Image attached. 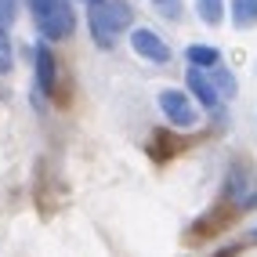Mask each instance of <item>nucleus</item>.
Listing matches in <instances>:
<instances>
[{
    "label": "nucleus",
    "mask_w": 257,
    "mask_h": 257,
    "mask_svg": "<svg viewBox=\"0 0 257 257\" xmlns=\"http://www.w3.org/2000/svg\"><path fill=\"white\" fill-rule=\"evenodd\" d=\"M196 11H199V19L207 26H217L225 19V0H196Z\"/></svg>",
    "instance_id": "8"
},
{
    "label": "nucleus",
    "mask_w": 257,
    "mask_h": 257,
    "mask_svg": "<svg viewBox=\"0 0 257 257\" xmlns=\"http://www.w3.org/2000/svg\"><path fill=\"white\" fill-rule=\"evenodd\" d=\"M210 83H214V91H217V94H225V98L235 94V80H232L225 69H217V65H214V73H210Z\"/></svg>",
    "instance_id": "10"
},
{
    "label": "nucleus",
    "mask_w": 257,
    "mask_h": 257,
    "mask_svg": "<svg viewBox=\"0 0 257 257\" xmlns=\"http://www.w3.org/2000/svg\"><path fill=\"white\" fill-rule=\"evenodd\" d=\"M185 83H188V91H192V94H196L207 109H214V105H217V91H214L210 76L203 73V69H196V65H192V69H188V76H185Z\"/></svg>",
    "instance_id": "5"
},
{
    "label": "nucleus",
    "mask_w": 257,
    "mask_h": 257,
    "mask_svg": "<svg viewBox=\"0 0 257 257\" xmlns=\"http://www.w3.org/2000/svg\"><path fill=\"white\" fill-rule=\"evenodd\" d=\"M37 83L44 94L55 91V55L47 47H37Z\"/></svg>",
    "instance_id": "6"
},
{
    "label": "nucleus",
    "mask_w": 257,
    "mask_h": 257,
    "mask_svg": "<svg viewBox=\"0 0 257 257\" xmlns=\"http://www.w3.org/2000/svg\"><path fill=\"white\" fill-rule=\"evenodd\" d=\"M160 109L167 112V119L174 127H196L199 123V112H196V105H192V98H188L185 91H163L160 94Z\"/></svg>",
    "instance_id": "3"
},
{
    "label": "nucleus",
    "mask_w": 257,
    "mask_h": 257,
    "mask_svg": "<svg viewBox=\"0 0 257 257\" xmlns=\"http://www.w3.org/2000/svg\"><path fill=\"white\" fill-rule=\"evenodd\" d=\"M91 4H101V0H91Z\"/></svg>",
    "instance_id": "14"
},
{
    "label": "nucleus",
    "mask_w": 257,
    "mask_h": 257,
    "mask_svg": "<svg viewBox=\"0 0 257 257\" xmlns=\"http://www.w3.org/2000/svg\"><path fill=\"white\" fill-rule=\"evenodd\" d=\"M232 22L239 29L257 26V0H232Z\"/></svg>",
    "instance_id": "7"
},
{
    "label": "nucleus",
    "mask_w": 257,
    "mask_h": 257,
    "mask_svg": "<svg viewBox=\"0 0 257 257\" xmlns=\"http://www.w3.org/2000/svg\"><path fill=\"white\" fill-rule=\"evenodd\" d=\"M156 4H167V8H170V4H174V0H156Z\"/></svg>",
    "instance_id": "13"
},
{
    "label": "nucleus",
    "mask_w": 257,
    "mask_h": 257,
    "mask_svg": "<svg viewBox=\"0 0 257 257\" xmlns=\"http://www.w3.org/2000/svg\"><path fill=\"white\" fill-rule=\"evenodd\" d=\"M11 65H15V51H11L8 33L0 29V73H11Z\"/></svg>",
    "instance_id": "11"
},
{
    "label": "nucleus",
    "mask_w": 257,
    "mask_h": 257,
    "mask_svg": "<svg viewBox=\"0 0 257 257\" xmlns=\"http://www.w3.org/2000/svg\"><path fill=\"white\" fill-rule=\"evenodd\" d=\"M253 235H257V228H253Z\"/></svg>",
    "instance_id": "15"
},
{
    "label": "nucleus",
    "mask_w": 257,
    "mask_h": 257,
    "mask_svg": "<svg viewBox=\"0 0 257 257\" xmlns=\"http://www.w3.org/2000/svg\"><path fill=\"white\" fill-rule=\"evenodd\" d=\"M29 8H33V19H37L40 33L47 40H65V37H73V8H69V0H29Z\"/></svg>",
    "instance_id": "2"
},
{
    "label": "nucleus",
    "mask_w": 257,
    "mask_h": 257,
    "mask_svg": "<svg viewBox=\"0 0 257 257\" xmlns=\"http://www.w3.org/2000/svg\"><path fill=\"white\" fill-rule=\"evenodd\" d=\"M185 55H188V62H192L196 69H203V65H210V69H214V65H217V51L207 47V44H192Z\"/></svg>",
    "instance_id": "9"
},
{
    "label": "nucleus",
    "mask_w": 257,
    "mask_h": 257,
    "mask_svg": "<svg viewBox=\"0 0 257 257\" xmlns=\"http://www.w3.org/2000/svg\"><path fill=\"white\" fill-rule=\"evenodd\" d=\"M131 44H134V51H138L142 58H149V62H170V47L156 37L152 29H134L131 33Z\"/></svg>",
    "instance_id": "4"
},
{
    "label": "nucleus",
    "mask_w": 257,
    "mask_h": 257,
    "mask_svg": "<svg viewBox=\"0 0 257 257\" xmlns=\"http://www.w3.org/2000/svg\"><path fill=\"white\" fill-rule=\"evenodd\" d=\"M15 22V0H0V29Z\"/></svg>",
    "instance_id": "12"
},
{
    "label": "nucleus",
    "mask_w": 257,
    "mask_h": 257,
    "mask_svg": "<svg viewBox=\"0 0 257 257\" xmlns=\"http://www.w3.org/2000/svg\"><path fill=\"white\" fill-rule=\"evenodd\" d=\"M87 22H91L94 40L101 47H112L119 40V33H127V26H131V4H123V0H101V4H91Z\"/></svg>",
    "instance_id": "1"
}]
</instances>
